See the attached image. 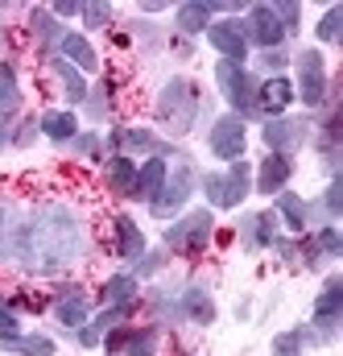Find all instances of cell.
<instances>
[{
	"mask_svg": "<svg viewBox=\"0 0 343 356\" xmlns=\"http://www.w3.org/2000/svg\"><path fill=\"white\" fill-rule=\"evenodd\" d=\"M87 253V228L71 203H42L33 216H25L21 232V257L17 266L42 277L67 273Z\"/></svg>",
	"mask_w": 343,
	"mask_h": 356,
	"instance_id": "1",
	"label": "cell"
},
{
	"mask_svg": "<svg viewBox=\"0 0 343 356\" xmlns=\"http://www.w3.org/2000/svg\"><path fill=\"white\" fill-rule=\"evenodd\" d=\"M153 112H158V124H162L170 137H186V133L199 124V112H203V91H199V83H194V79L174 75V79H166V83H162Z\"/></svg>",
	"mask_w": 343,
	"mask_h": 356,
	"instance_id": "2",
	"label": "cell"
},
{
	"mask_svg": "<svg viewBox=\"0 0 343 356\" xmlns=\"http://www.w3.org/2000/svg\"><path fill=\"white\" fill-rule=\"evenodd\" d=\"M199 186H203L211 211H236V207L253 195V166H249V158H236L228 170H207V175H199Z\"/></svg>",
	"mask_w": 343,
	"mask_h": 356,
	"instance_id": "3",
	"label": "cell"
},
{
	"mask_svg": "<svg viewBox=\"0 0 343 356\" xmlns=\"http://www.w3.org/2000/svg\"><path fill=\"white\" fill-rule=\"evenodd\" d=\"M294 67H298V83H294V99H302L310 112H323V108H335V83L327 79V58L319 50H298L294 54Z\"/></svg>",
	"mask_w": 343,
	"mask_h": 356,
	"instance_id": "4",
	"label": "cell"
},
{
	"mask_svg": "<svg viewBox=\"0 0 343 356\" xmlns=\"http://www.w3.org/2000/svg\"><path fill=\"white\" fill-rule=\"evenodd\" d=\"M215 236V211L211 207H190L182 211L178 220H170V228L162 232L166 249L170 253H182V257H199Z\"/></svg>",
	"mask_w": 343,
	"mask_h": 356,
	"instance_id": "5",
	"label": "cell"
},
{
	"mask_svg": "<svg viewBox=\"0 0 343 356\" xmlns=\"http://www.w3.org/2000/svg\"><path fill=\"white\" fill-rule=\"evenodd\" d=\"M194 191H199V170H194V162H190L186 154H178V166L166 175V186H162L158 199L149 203V216H158V220H174V216L190 203Z\"/></svg>",
	"mask_w": 343,
	"mask_h": 356,
	"instance_id": "6",
	"label": "cell"
},
{
	"mask_svg": "<svg viewBox=\"0 0 343 356\" xmlns=\"http://www.w3.org/2000/svg\"><path fill=\"white\" fill-rule=\"evenodd\" d=\"M215 83H219V95L228 99L232 116H240V120L257 116V79H253L249 67H240V63H215Z\"/></svg>",
	"mask_w": 343,
	"mask_h": 356,
	"instance_id": "7",
	"label": "cell"
},
{
	"mask_svg": "<svg viewBox=\"0 0 343 356\" xmlns=\"http://www.w3.org/2000/svg\"><path fill=\"white\" fill-rule=\"evenodd\" d=\"M310 137H315V120L310 116H273L260 129V141L269 145V154H281V158H294Z\"/></svg>",
	"mask_w": 343,
	"mask_h": 356,
	"instance_id": "8",
	"label": "cell"
},
{
	"mask_svg": "<svg viewBox=\"0 0 343 356\" xmlns=\"http://www.w3.org/2000/svg\"><path fill=\"white\" fill-rule=\"evenodd\" d=\"M108 149H112V154H124V158H133V154L170 158L174 154L170 141H162L153 129H141V124H120V129H112V133H108Z\"/></svg>",
	"mask_w": 343,
	"mask_h": 356,
	"instance_id": "9",
	"label": "cell"
},
{
	"mask_svg": "<svg viewBox=\"0 0 343 356\" xmlns=\"http://www.w3.org/2000/svg\"><path fill=\"white\" fill-rule=\"evenodd\" d=\"M207 149H211V158H219V162H236V158H244V149H249V124L240 120V116H219V120H211V129H207Z\"/></svg>",
	"mask_w": 343,
	"mask_h": 356,
	"instance_id": "10",
	"label": "cell"
},
{
	"mask_svg": "<svg viewBox=\"0 0 343 356\" xmlns=\"http://www.w3.org/2000/svg\"><path fill=\"white\" fill-rule=\"evenodd\" d=\"M343 319V277H327L323 294L315 298V311H310V327H319V344H331L335 340V327Z\"/></svg>",
	"mask_w": 343,
	"mask_h": 356,
	"instance_id": "11",
	"label": "cell"
},
{
	"mask_svg": "<svg viewBox=\"0 0 343 356\" xmlns=\"http://www.w3.org/2000/svg\"><path fill=\"white\" fill-rule=\"evenodd\" d=\"M207 42H211V50L224 58V63H249V38H244V25L232 17V21H211L207 25Z\"/></svg>",
	"mask_w": 343,
	"mask_h": 356,
	"instance_id": "12",
	"label": "cell"
},
{
	"mask_svg": "<svg viewBox=\"0 0 343 356\" xmlns=\"http://www.w3.org/2000/svg\"><path fill=\"white\" fill-rule=\"evenodd\" d=\"M240 25H244L249 46H260V50H277V46H285V29L277 25L273 4H253V8H249V17H244Z\"/></svg>",
	"mask_w": 343,
	"mask_h": 356,
	"instance_id": "13",
	"label": "cell"
},
{
	"mask_svg": "<svg viewBox=\"0 0 343 356\" xmlns=\"http://www.w3.org/2000/svg\"><path fill=\"white\" fill-rule=\"evenodd\" d=\"M50 307H54L58 323L67 327V336H75L79 327H87V319H91V298L83 294V286H62L50 298Z\"/></svg>",
	"mask_w": 343,
	"mask_h": 356,
	"instance_id": "14",
	"label": "cell"
},
{
	"mask_svg": "<svg viewBox=\"0 0 343 356\" xmlns=\"http://www.w3.org/2000/svg\"><path fill=\"white\" fill-rule=\"evenodd\" d=\"M277 216L273 211H249L240 224H236V241L249 249V253H260V249H273L277 241Z\"/></svg>",
	"mask_w": 343,
	"mask_h": 356,
	"instance_id": "15",
	"label": "cell"
},
{
	"mask_svg": "<svg viewBox=\"0 0 343 356\" xmlns=\"http://www.w3.org/2000/svg\"><path fill=\"white\" fill-rule=\"evenodd\" d=\"M21 232H25L21 207L0 199V269L17 266V257H21Z\"/></svg>",
	"mask_w": 343,
	"mask_h": 356,
	"instance_id": "16",
	"label": "cell"
},
{
	"mask_svg": "<svg viewBox=\"0 0 343 356\" xmlns=\"http://www.w3.org/2000/svg\"><path fill=\"white\" fill-rule=\"evenodd\" d=\"M178 315H182V323L211 327V323H215V298H211V290L199 286V282H190V286L178 294Z\"/></svg>",
	"mask_w": 343,
	"mask_h": 356,
	"instance_id": "17",
	"label": "cell"
},
{
	"mask_svg": "<svg viewBox=\"0 0 343 356\" xmlns=\"http://www.w3.org/2000/svg\"><path fill=\"white\" fill-rule=\"evenodd\" d=\"M166 175H170V162H166V158H145V162H137V178H133L128 199L149 207V203L158 199V191L166 186Z\"/></svg>",
	"mask_w": 343,
	"mask_h": 356,
	"instance_id": "18",
	"label": "cell"
},
{
	"mask_svg": "<svg viewBox=\"0 0 343 356\" xmlns=\"http://www.w3.org/2000/svg\"><path fill=\"white\" fill-rule=\"evenodd\" d=\"M294 104V83L285 75H269L265 83H257V112L260 116H285V108Z\"/></svg>",
	"mask_w": 343,
	"mask_h": 356,
	"instance_id": "19",
	"label": "cell"
},
{
	"mask_svg": "<svg viewBox=\"0 0 343 356\" xmlns=\"http://www.w3.org/2000/svg\"><path fill=\"white\" fill-rule=\"evenodd\" d=\"M290 178H294V158L269 154V158L260 162L257 178H253V186H257V195H281V191L290 186Z\"/></svg>",
	"mask_w": 343,
	"mask_h": 356,
	"instance_id": "20",
	"label": "cell"
},
{
	"mask_svg": "<svg viewBox=\"0 0 343 356\" xmlns=\"http://www.w3.org/2000/svg\"><path fill=\"white\" fill-rule=\"evenodd\" d=\"M37 133L50 137V141H58V145H71L75 133H79V116L71 108H46L37 116Z\"/></svg>",
	"mask_w": 343,
	"mask_h": 356,
	"instance_id": "21",
	"label": "cell"
},
{
	"mask_svg": "<svg viewBox=\"0 0 343 356\" xmlns=\"http://www.w3.org/2000/svg\"><path fill=\"white\" fill-rule=\"evenodd\" d=\"M112 224H116V228H112V232H116V257L133 266V261L149 249V245H145V228H141L133 216H116Z\"/></svg>",
	"mask_w": 343,
	"mask_h": 356,
	"instance_id": "22",
	"label": "cell"
},
{
	"mask_svg": "<svg viewBox=\"0 0 343 356\" xmlns=\"http://www.w3.org/2000/svg\"><path fill=\"white\" fill-rule=\"evenodd\" d=\"M58 54H62V58H67L75 71H83V75H87V71H99V54H95V46L87 42L79 29H67V33H62V42H58Z\"/></svg>",
	"mask_w": 343,
	"mask_h": 356,
	"instance_id": "23",
	"label": "cell"
},
{
	"mask_svg": "<svg viewBox=\"0 0 343 356\" xmlns=\"http://www.w3.org/2000/svg\"><path fill=\"white\" fill-rule=\"evenodd\" d=\"M137 298H141V282L133 273H112L99 286V302L103 307H137Z\"/></svg>",
	"mask_w": 343,
	"mask_h": 356,
	"instance_id": "24",
	"label": "cell"
},
{
	"mask_svg": "<svg viewBox=\"0 0 343 356\" xmlns=\"http://www.w3.org/2000/svg\"><path fill=\"white\" fill-rule=\"evenodd\" d=\"M0 353L12 356H54L58 344L46 332H17V336H0Z\"/></svg>",
	"mask_w": 343,
	"mask_h": 356,
	"instance_id": "25",
	"label": "cell"
},
{
	"mask_svg": "<svg viewBox=\"0 0 343 356\" xmlns=\"http://www.w3.org/2000/svg\"><path fill=\"white\" fill-rule=\"evenodd\" d=\"M46 67L58 75L67 104H71V108H83V99H87V79H83V71H75V67H71L62 54H50V58H46Z\"/></svg>",
	"mask_w": 343,
	"mask_h": 356,
	"instance_id": "26",
	"label": "cell"
},
{
	"mask_svg": "<svg viewBox=\"0 0 343 356\" xmlns=\"http://www.w3.org/2000/svg\"><path fill=\"white\" fill-rule=\"evenodd\" d=\"M211 4L207 0H190V4H178L174 8V29L182 33V38H199V33H207V25H211Z\"/></svg>",
	"mask_w": 343,
	"mask_h": 356,
	"instance_id": "27",
	"label": "cell"
},
{
	"mask_svg": "<svg viewBox=\"0 0 343 356\" xmlns=\"http://www.w3.org/2000/svg\"><path fill=\"white\" fill-rule=\"evenodd\" d=\"M310 203L302 199V195H294V191H281V195H273V216H281V224L294 232V236H302L306 232V220H310V211H306Z\"/></svg>",
	"mask_w": 343,
	"mask_h": 356,
	"instance_id": "28",
	"label": "cell"
},
{
	"mask_svg": "<svg viewBox=\"0 0 343 356\" xmlns=\"http://www.w3.org/2000/svg\"><path fill=\"white\" fill-rule=\"evenodd\" d=\"M25 95H21V79H17V67L12 63H0V124H8L17 112H21Z\"/></svg>",
	"mask_w": 343,
	"mask_h": 356,
	"instance_id": "29",
	"label": "cell"
},
{
	"mask_svg": "<svg viewBox=\"0 0 343 356\" xmlns=\"http://www.w3.org/2000/svg\"><path fill=\"white\" fill-rule=\"evenodd\" d=\"M29 33H33V42L42 50H58V42H62L67 29L58 25V17L50 8H29Z\"/></svg>",
	"mask_w": 343,
	"mask_h": 356,
	"instance_id": "30",
	"label": "cell"
},
{
	"mask_svg": "<svg viewBox=\"0 0 343 356\" xmlns=\"http://www.w3.org/2000/svg\"><path fill=\"white\" fill-rule=\"evenodd\" d=\"M133 178H137V162H133V158H124V154H112V158L103 162V182H108V191H112V195L128 199V191H133Z\"/></svg>",
	"mask_w": 343,
	"mask_h": 356,
	"instance_id": "31",
	"label": "cell"
},
{
	"mask_svg": "<svg viewBox=\"0 0 343 356\" xmlns=\"http://www.w3.org/2000/svg\"><path fill=\"white\" fill-rule=\"evenodd\" d=\"M158 327L145 323V327H124V344H120V356H158Z\"/></svg>",
	"mask_w": 343,
	"mask_h": 356,
	"instance_id": "32",
	"label": "cell"
},
{
	"mask_svg": "<svg viewBox=\"0 0 343 356\" xmlns=\"http://www.w3.org/2000/svg\"><path fill=\"white\" fill-rule=\"evenodd\" d=\"M112 95H116V83L112 79H99L95 88H87V99H83V112L91 120H103L112 112Z\"/></svg>",
	"mask_w": 343,
	"mask_h": 356,
	"instance_id": "33",
	"label": "cell"
},
{
	"mask_svg": "<svg viewBox=\"0 0 343 356\" xmlns=\"http://www.w3.org/2000/svg\"><path fill=\"white\" fill-rule=\"evenodd\" d=\"M133 311H137V307H103L99 315H91V319H87V327H91V332H99V340H103L112 327H128Z\"/></svg>",
	"mask_w": 343,
	"mask_h": 356,
	"instance_id": "34",
	"label": "cell"
},
{
	"mask_svg": "<svg viewBox=\"0 0 343 356\" xmlns=\"http://www.w3.org/2000/svg\"><path fill=\"white\" fill-rule=\"evenodd\" d=\"M310 236H315V245H319V253H323L327 261H335V257L343 253V236H340L335 224H323V228H315Z\"/></svg>",
	"mask_w": 343,
	"mask_h": 356,
	"instance_id": "35",
	"label": "cell"
},
{
	"mask_svg": "<svg viewBox=\"0 0 343 356\" xmlns=\"http://www.w3.org/2000/svg\"><path fill=\"white\" fill-rule=\"evenodd\" d=\"M273 17H277V25L285 29V38H294L298 29H302V4H273Z\"/></svg>",
	"mask_w": 343,
	"mask_h": 356,
	"instance_id": "36",
	"label": "cell"
},
{
	"mask_svg": "<svg viewBox=\"0 0 343 356\" xmlns=\"http://www.w3.org/2000/svg\"><path fill=\"white\" fill-rule=\"evenodd\" d=\"M340 17H343L340 4H331V8H327V13L319 17V25H315L319 42H327V46H331V42H340Z\"/></svg>",
	"mask_w": 343,
	"mask_h": 356,
	"instance_id": "37",
	"label": "cell"
},
{
	"mask_svg": "<svg viewBox=\"0 0 343 356\" xmlns=\"http://www.w3.org/2000/svg\"><path fill=\"white\" fill-rule=\"evenodd\" d=\"M162 269H166V253H149V249H145V253L133 261V269H128V273L141 282V277H153V273H162Z\"/></svg>",
	"mask_w": 343,
	"mask_h": 356,
	"instance_id": "38",
	"label": "cell"
},
{
	"mask_svg": "<svg viewBox=\"0 0 343 356\" xmlns=\"http://www.w3.org/2000/svg\"><path fill=\"white\" fill-rule=\"evenodd\" d=\"M79 17H83L87 29H108L112 25V4H79Z\"/></svg>",
	"mask_w": 343,
	"mask_h": 356,
	"instance_id": "39",
	"label": "cell"
},
{
	"mask_svg": "<svg viewBox=\"0 0 343 356\" xmlns=\"http://www.w3.org/2000/svg\"><path fill=\"white\" fill-rule=\"evenodd\" d=\"M260 71H269V75H281L285 67H290V54H285V46H277V50H260Z\"/></svg>",
	"mask_w": 343,
	"mask_h": 356,
	"instance_id": "40",
	"label": "cell"
},
{
	"mask_svg": "<svg viewBox=\"0 0 343 356\" xmlns=\"http://www.w3.org/2000/svg\"><path fill=\"white\" fill-rule=\"evenodd\" d=\"M99 141H103V137H99L95 129H79V133H75V141H71V149H75L79 158H95V149H99Z\"/></svg>",
	"mask_w": 343,
	"mask_h": 356,
	"instance_id": "41",
	"label": "cell"
},
{
	"mask_svg": "<svg viewBox=\"0 0 343 356\" xmlns=\"http://www.w3.org/2000/svg\"><path fill=\"white\" fill-rule=\"evenodd\" d=\"M302 336L298 332H281V336H273V356H302Z\"/></svg>",
	"mask_w": 343,
	"mask_h": 356,
	"instance_id": "42",
	"label": "cell"
},
{
	"mask_svg": "<svg viewBox=\"0 0 343 356\" xmlns=\"http://www.w3.org/2000/svg\"><path fill=\"white\" fill-rule=\"evenodd\" d=\"M21 332V315L12 311V302L0 294V336H17Z\"/></svg>",
	"mask_w": 343,
	"mask_h": 356,
	"instance_id": "43",
	"label": "cell"
},
{
	"mask_svg": "<svg viewBox=\"0 0 343 356\" xmlns=\"http://www.w3.org/2000/svg\"><path fill=\"white\" fill-rule=\"evenodd\" d=\"M33 137H37V116H29L25 124H21V133H12V145H33Z\"/></svg>",
	"mask_w": 343,
	"mask_h": 356,
	"instance_id": "44",
	"label": "cell"
},
{
	"mask_svg": "<svg viewBox=\"0 0 343 356\" xmlns=\"http://www.w3.org/2000/svg\"><path fill=\"white\" fill-rule=\"evenodd\" d=\"M50 13L62 21V17H79V4L75 0H58V4H50Z\"/></svg>",
	"mask_w": 343,
	"mask_h": 356,
	"instance_id": "45",
	"label": "cell"
},
{
	"mask_svg": "<svg viewBox=\"0 0 343 356\" xmlns=\"http://www.w3.org/2000/svg\"><path fill=\"white\" fill-rule=\"evenodd\" d=\"M8 145H12V129H8V124H0V154H4Z\"/></svg>",
	"mask_w": 343,
	"mask_h": 356,
	"instance_id": "46",
	"label": "cell"
}]
</instances>
